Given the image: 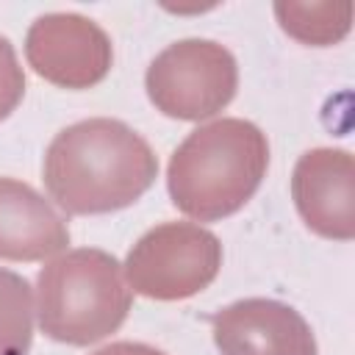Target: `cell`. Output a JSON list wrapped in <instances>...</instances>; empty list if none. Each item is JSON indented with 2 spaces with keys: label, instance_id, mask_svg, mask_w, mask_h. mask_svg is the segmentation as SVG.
Returning <instances> with one entry per match:
<instances>
[{
  "label": "cell",
  "instance_id": "cell-2",
  "mask_svg": "<svg viewBox=\"0 0 355 355\" xmlns=\"http://www.w3.org/2000/svg\"><path fill=\"white\" fill-rule=\"evenodd\" d=\"M269 169L263 130L239 116H222L191 130L169 158L166 189L178 211L200 222H216L261 189Z\"/></svg>",
  "mask_w": 355,
  "mask_h": 355
},
{
  "label": "cell",
  "instance_id": "cell-6",
  "mask_svg": "<svg viewBox=\"0 0 355 355\" xmlns=\"http://www.w3.org/2000/svg\"><path fill=\"white\" fill-rule=\"evenodd\" d=\"M25 58L33 72L61 89H92L114 64L108 33L89 17L53 11L33 19L25 36Z\"/></svg>",
  "mask_w": 355,
  "mask_h": 355
},
{
  "label": "cell",
  "instance_id": "cell-7",
  "mask_svg": "<svg viewBox=\"0 0 355 355\" xmlns=\"http://www.w3.org/2000/svg\"><path fill=\"white\" fill-rule=\"evenodd\" d=\"M211 333L222 355H319L305 316L266 297L225 305L211 316Z\"/></svg>",
  "mask_w": 355,
  "mask_h": 355
},
{
  "label": "cell",
  "instance_id": "cell-1",
  "mask_svg": "<svg viewBox=\"0 0 355 355\" xmlns=\"http://www.w3.org/2000/svg\"><path fill=\"white\" fill-rule=\"evenodd\" d=\"M158 178L153 147L125 122L92 116L67 125L44 153L42 180L55 205L75 216L133 205Z\"/></svg>",
  "mask_w": 355,
  "mask_h": 355
},
{
  "label": "cell",
  "instance_id": "cell-12",
  "mask_svg": "<svg viewBox=\"0 0 355 355\" xmlns=\"http://www.w3.org/2000/svg\"><path fill=\"white\" fill-rule=\"evenodd\" d=\"M25 94V72L17 61L14 44L0 36V122L11 116V111L22 103Z\"/></svg>",
  "mask_w": 355,
  "mask_h": 355
},
{
  "label": "cell",
  "instance_id": "cell-8",
  "mask_svg": "<svg viewBox=\"0 0 355 355\" xmlns=\"http://www.w3.org/2000/svg\"><path fill=\"white\" fill-rule=\"evenodd\" d=\"M291 200L302 222L322 239L355 236V164L347 150L313 147L291 172Z\"/></svg>",
  "mask_w": 355,
  "mask_h": 355
},
{
  "label": "cell",
  "instance_id": "cell-11",
  "mask_svg": "<svg viewBox=\"0 0 355 355\" xmlns=\"http://www.w3.org/2000/svg\"><path fill=\"white\" fill-rule=\"evenodd\" d=\"M33 344V294L31 283L0 269V355H28Z\"/></svg>",
  "mask_w": 355,
  "mask_h": 355
},
{
  "label": "cell",
  "instance_id": "cell-5",
  "mask_svg": "<svg viewBox=\"0 0 355 355\" xmlns=\"http://www.w3.org/2000/svg\"><path fill=\"white\" fill-rule=\"evenodd\" d=\"M222 269L219 239L194 222H161L128 252V286L150 300L175 302L208 288Z\"/></svg>",
  "mask_w": 355,
  "mask_h": 355
},
{
  "label": "cell",
  "instance_id": "cell-4",
  "mask_svg": "<svg viewBox=\"0 0 355 355\" xmlns=\"http://www.w3.org/2000/svg\"><path fill=\"white\" fill-rule=\"evenodd\" d=\"M144 89L164 116L200 122L227 108L236 97L239 64L219 42L180 39L150 61Z\"/></svg>",
  "mask_w": 355,
  "mask_h": 355
},
{
  "label": "cell",
  "instance_id": "cell-9",
  "mask_svg": "<svg viewBox=\"0 0 355 355\" xmlns=\"http://www.w3.org/2000/svg\"><path fill=\"white\" fill-rule=\"evenodd\" d=\"M67 244V219L33 186L17 178H0V258L44 261Z\"/></svg>",
  "mask_w": 355,
  "mask_h": 355
},
{
  "label": "cell",
  "instance_id": "cell-13",
  "mask_svg": "<svg viewBox=\"0 0 355 355\" xmlns=\"http://www.w3.org/2000/svg\"><path fill=\"white\" fill-rule=\"evenodd\" d=\"M92 355H166V352L155 349L150 344H141V341H114L108 347H100Z\"/></svg>",
  "mask_w": 355,
  "mask_h": 355
},
{
  "label": "cell",
  "instance_id": "cell-3",
  "mask_svg": "<svg viewBox=\"0 0 355 355\" xmlns=\"http://www.w3.org/2000/svg\"><path fill=\"white\" fill-rule=\"evenodd\" d=\"M36 291L42 333L69 347H89L116 333L133 302L122 263L94 247L53 258L39 272Z\"/></svg>",
  "mask_w": 355,
  "mask_h": 355
},
{
  "label": "cell",
  "instance_id": "cell-10",
  "mask_svg": "<svg viewBox=\"0 0 355 355\" xmlns=\"http://www.w3.org/2000/svg\"><path fill=\"white\" fill-rule=\"evenodd\" d=\"M275 17L291 39L308 47H330L349 33L352 6L349 3H275Z\"/></svg>",
  "mask_w": 355,
  "mask_h": 355
}]
</instances>
